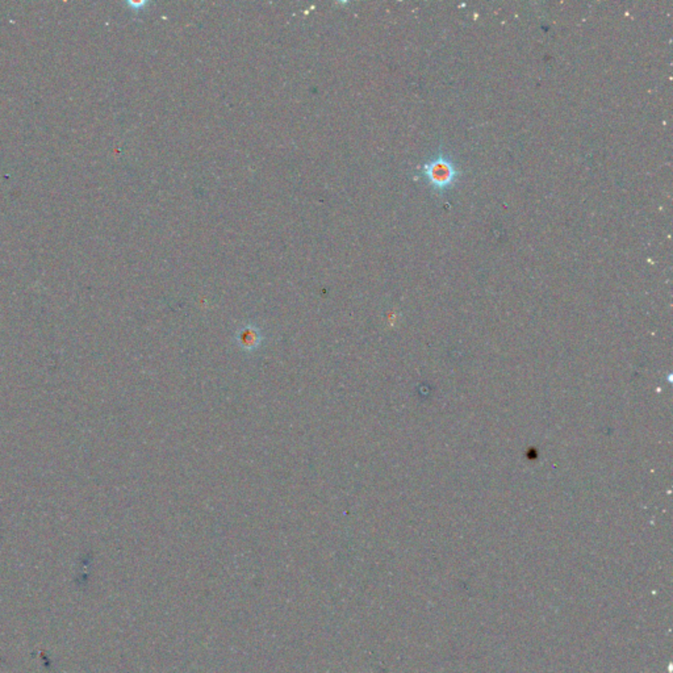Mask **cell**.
Returning a JSON list of instances; mask_svg holds the SVG:
<instances>
[{
  "label": "cell",
  "mask_w": 673,
  "mask_h": 673,
  "mask_svg": "<svg viewBox=\"0 0 673 673\" xmlns=\"http://www.w3.org/2000/svg\"><path fill=\"white\" fill-rule=\"evenodd\" d=\"M459 174L454 162L443 156L433 158L422 168V175L427 178L430 186L438 191L450 188L455 183V180L458 179Z\"/></svg>",
  "instance_id": "obj_1"
}]
</instances>
